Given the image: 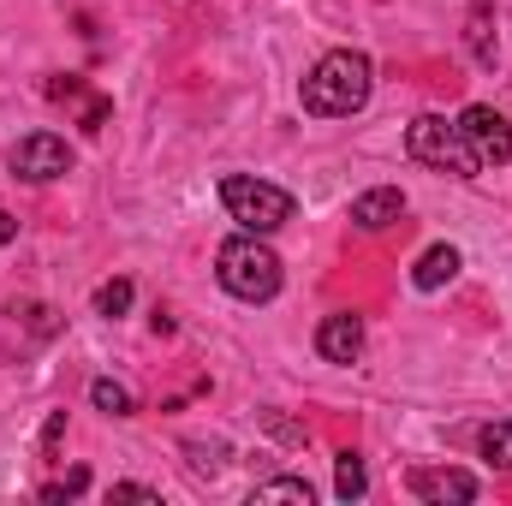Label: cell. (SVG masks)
Wrapping results in <instances>:
<instances>
[{"mask_svg":"<svg viewBox=\"0 0 512 506\" xmlns=\"http://www.w3.org/2000/svg\"><path fill=\"white\" fill-rule=\"evenodd\" d=\"M370 90H376L370 54L334 48V54H322V60L310 66V78L298 84V102H304V114H316V120H352V114L370 102Z\"/></svg>","mask_w":512,"mask_h":506,"instance_id":"1","label":"cell"},{"mask_svg":"<svg viewBox=\"0 0 512 506\" xmlns=\"http://www.w3.org/2000/svg\"><path fill=\"white\" fill-rule=\"evenodd\" d=\"M215 280L233 298H245V304H268L286 274H280V256L262 245V233H239V239H227L221 256H215Z\"/></svg>","mask_w":512,"mask_h":506,"instance_id":"2","label":"cell"},{"mask_svg":"<svg viewBox=\"0 0 512 506\" xmlns=\"http://www.w3.org/2000/svg\"><path fill=\"white\" fill-rule=\"evenodd\" d=\"M405 149H411V161H423V167H435V173H453V179H477V173H483L477 155L465 149L459 120H447V114H417V120L405 126Z\"/></svg>","mask_w":512,"mask_h":506,"instance_id":"3","label":"cell"},{"mask_svg":"<svg viewBox=\"0 0 512 506\" xmlns=\"http://www.w3.org/2000/svg\"><path fill=\"white\" fill-rule=\"evenodd\" d=\"M221 203H227V215L245 227V233H274V227H286L292 221V191H280V185H268V179H251V173H227L221 179Z\"/></svg>","mask_w":512,"mask_h":506,"instance_id":"4","label":"cell"},{"mask_svg":"<svg viewBox=\"0 0 512 506\" xmlns=\"http://www.w3.org/2000/svg\"><path fill=\"white\" fill-rule=\"evenodd\" d=\"M6 167H12L18 179H30V185H48V179L72 173V143L54 137V131H30V137H18V143L6 149Z\"/></svg>","mask_w":512,"mask_h":506,"instance_id":"5","label":"cell"},{"mask_svg":"<svg viewBox=\"0 0 512 506\" xmlns=\"http://www.w3.org/2000/svg\"><path fill=\"white\" fill-rule=\"evenodd\" d=\"M459 131H465V149L477 155V167H501V161H512V120L501 114V108L471 102V108L459 114Z\"/></svg>","mask_w":512,"mask_h":506,"instance_id":"6","label":"cell"},{"mask_svg":"<svg viewBox=\"0 0 512 506\" xmlns=\"http://www.w3.org/2000/svg\"><path fill=\"white\" fill-rule=\"evenodd\" d=\"M316 352H322L328 364H358V352H364V316H352V310L322 316V328H316Z\"/></svg>","mask_w":512,"mask_h":506,"instance_id":"7","label":"cell"},{"mask_svg":"<svg viewBox=\"0 0 512 506\" xmlns=\"http://www.w3.org/2000/svg\"><path fill=\"white\" fill-rule=\"evenodd\" d=\"M405 489H411L417 501H429V506L477 501V477H471V471H411V477H405Z\"/></svg>","mask_w":512,"mask_h":506,"instance_id":"8","label":"cell"},{"mask_svg":"<svg viewBox=\"0 0 512 506\" xmlns=\"http://www.w3.org/2000/svg\"><path fill=\"white\" fill-rule=\"evenodd\" d=\"M405 215V197L393 191V185H376V191H364V197H352V227H364V233H382Z\"/></svg>","mask_w":512,"mask_h":506,"instance_id":"9","label":"cell"},{"mask_svg":"<svg viewBox=\"0 0 512 506\" xmlns=\"http://www.w3.org/2000/svg\"><path fill=\"white\" fill-rule=\"evenodd\" d=\"M48 102H72L84 131H102V126H108V114H114V108H108V96H90L78 78H48Z\"/></svg>","mask_w":512,"mask_h":506,"instance_id":"10","label":"cell"},{"mask_svg":"<svg viewBox=\"0 0 512 506\" xmlns=\"http://www.w3.org/2000/svg\"><path fill=\"white\" fill-rule=\"evenodd\" d=\"M453 274H459V251H453V245H435V251H423V256H417V268H411V280H417L423 292L447 286Z\"/></svg>","mask_w":512,"mask_h":506,"instance_id":"11","label":"cell"},{"mask_svg":"<svg viewBox=\"0 0 512 506\" xmlns=\"http://www.w3.org/2000/svg\"><path fill=\"white\" fill-rule=\"evenodd\" d=\"M477 453H483L495 471H512V417H495V423L477 435Z\"/></svg>","mask_w":512,"mask_h":506,"instance_id":"12","label":"cell"},{"mask_svg":"<svg viewBox=\"0 0 512 506\" xmlns=\"http://www.w3.org/2000/svg\"><path fill=\"white\" fill-rule=\"evenodd\" d=\"M364 489H370L364 459H358V453H340V465H334V495H340V501H358Z\"/></svg>","mask_w":512,"mask_h":506,"instance_id":"13","label":"cell"},{"mask_svg":"<svg viewBox=\"0 0 512 506\" xmlns=\"http://www.w3.org/2000/svg\"><path fill=\"white\" fill-rule=\"evenodd\" d=\"M251 501H256V506H268V501H298V506H310V501H316V489H310L304 477H274V483H262V489H256Z\"/></svg>","mask_w":512,"mask_h":506,"instance_id":"14","label":"cell"},{"mask_svg":"<svg viewBox=\"0 0 512 506\" xmlns=\"http://www.w3.org/2000/svg\"><path fill=\"white\" fill-rule=\"evenodd\" d=\"M90 399H96V411H108V417H131V411H137L131 387H120V381H90Z\"/></svg>","mask_w":512,"mask_h":506,"instance_id":"15","label":"cell"},{"mask_svg":"<svg viewBox=\"0 0 512 506\" xmlns=\"http://www.w3.org/2000/svg\"><path fill=\"white\" fill-rule=\"evenodd\" d=\"M471 54L495 66V30H489V0H471Z\"/></svg>","mask_w":512,"mask_h":506,"instance_id":"16","label":"cell"},{"mask_svg":"<svg viewBox=\"0 0 512 506\" xmlns=\"http://www.w3.org/2000/svg\"><path fill=\"white\" fill-rule=\"evenodd\" d=\"M131 310V280H108V286H96V316H126Z\"/></svg>","mask_w":512,"mask_h":506,"instance_id":"17","label":"cell"},{"mask_svg":"<svg viewBox=\"0 0 512 506\" xmlns=\"http://www.w3.org/2000/svg\"><path fill=\"white\" fill-rule=\"evenodd\" d=\"M90 489V471H66V483H48L42 501H66V495H84Z\"/></svg>","mask_w":512,"mask_h":506,"instance_id":"18","label":"cell"},{"mask_svg":"<svg viewBox=\"0 0 512 506\" xmlns=\"http://www.w3.org/2000/svg\"><path fill=\"white\" fill-rule=\"evenodd\" d=\"M114 501H161V489H149V483H114Z\"/></svg>","mask_w":512,"mask_h":506,"instance_id":"19","label":"cell"},{"mask_svg":"<svg viewBox=\"0 0 512 506\" xmlns=\"http://www.w3.org/2000/svg\"><path fill=\"white\" fill-rule=\"evenodd\" d=\"M12 239H18V221H12V215H6V209H0V251H6V245H12Z\"/></svg>","mask_w":512,"mask_h":506,"instance_id":"20","label":"cell"}]
</instances>
